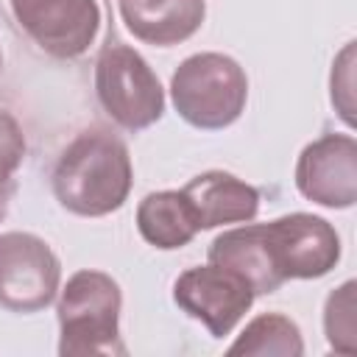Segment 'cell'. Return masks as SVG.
<instances>
[{
  "instance_id": "1",
  "label": "cell",
  "mask_w": 357,
  "mask_h": 357,
  "mask_svg": "<svg viewBox=\"0 0 357 357\" xmlns=\"http://www.w3.org/2000/svg\"><path fill=\"white\" fill-rule=\"evenodd\" d=\"M134 181L128 145L103 126L84 128L59 156L50 184L56 201L81 218L117 212Z\"/></svg>"
},
{
  "instance_id": "2",
  "label": "cell",
  "mask_w": 357,
  "mask_h": 357,
  "mask_svg": "<svg viewBox=\"0 0 357 357\" xmlns=\"http://www.w3.org/2000/svg\"><path fill=\"white\" fill-rule=\"evenodd\" d=\"M120 284L103 271H75L59 296V354H126L120 340Z\"/></svg>"
},
{
  "instance_id": "3",
  "label": "cell",
  "mask_w": 357,
  "mask_h": 357,
  "mask_svg": "<svg viewBox=\"0 0 357 357\" xmlns=\"http://www.w3.org/2000/svg\"><path fill=\"white\" fill-rule=\"evenodd\" d=\"M170 98L184 123L218 131L243 114L248 78L245 70L226 53H195L176 67L170 78Z\"/></svg>"
},
{
  "instance_id": "4",
  "label": "cell",
  "mask_w": 357,
  "mask_h": 357,
  "mask_svg": "<svg viewBox=\"0 0 357 357\" xmlns=\"http://www.w3.org/2000/svg\"><path fill=\"white\" fill-rule=\"evenodd\" d=\"M95 95L126 131H142L165 114V89L151 64L126 42L109 36L95 61Z\"/></svg>"
},
{
  "instance_id": "5",
  "label": "cell",
  "mask_w": 357,
  "mask_h": 357,
  "mask_svg": "<svg viewBox=\"0 0 357 357\" xmlns=\"http://www.w3.org/2000/svg\"><path fill=\"white\" fill-rule=\"evenodd\" d=\"M262 240L282 284L290 279H321L340 262L335 226L310 212H290L262 223Z\"/></svg>"
},
{
  "instance_id": "6",
  "label": "cell",
  "mask_w": 357,
  "mask_h": 357,
  "mask_svg": "<svg viewBox=\"0 0 357 357\" xmlns=\"http://www.w3.org/2000/svg\"><path fill=\"white\" fill-rule=\"evenodd\" d=\"M61 284V262L31 231L0 234V307L8 312L45 310Z\"/></svg>"
},
{
  "instance_id": "7",
  "label": "cell",
  "mask_w": 357,
  "mask_h": 357,
  "mask_svg": "<svg viewBox=\"0 0 357 357\" xmlns=\"http://www.w3.org/2000/svg\"><path fill=\"white\" fill-rule=\"evenodd\" d=\"M251 284L223 265H195L173 282V301L181 312L201 321L212 337H226L254 304Z\"/></svg>"
},
{
  "instance_id": "8",
  "label": "cell",
  "mask_w": 357,
  "mask_h": 357,
  "mask_svg": "<svg viewBox=\"0 0 357 357\" xmlns=\"http://www.w3.org/2000/svg\"><path fill=\"white\" fill-rule=\"evenodd\" d=\"M17 25L53 59H78L100 28L98 0H11Z\"/></svg>"
},
{
  "instance_id": "9",
  "label": "cell",
  "mask_w": 357,
  "mask_h": 357,
  "mask_svg": "<svg viewBox=\"0 0 357 357\" xmlns=\"http://www.w3.org/2000/svg\"><path fill=\"white\" fill-rule=\"evenodd\" d=\"M298 192L326 209H349L357 201V139L351 134H324L310 142L296 162Z\"/></svg>"
},
{
  "instance_id": "10",
  "label": "cell",
  "mask_w": 357,
  "mask_h": 357,
  "mask_svg": "<svg viewBox=\"0 0 357 357\" xmlns=\"http://www.w3.org/2000/svg\"><path fill=\"white\" fill-rule=\"evenodd\" d=\"M181 192L187 195L201 231L226 223H248L259 212V190L226 170H206L190 178Z\"/></svg>"
},
{
  "instance_id": "11",
  "label": "cell",
  "mask_w": 357,
  "mask_h": 357,
  "mask_svg": "<svg viewBox=\"0 0 357 357\" xmlns=\"http://www.w3.org/2000/svg\"><path fill=\"white\" fill-rule=\"evenodd\" d=\"M120 17L134 39L173 47L204 25L206 0H120Z\"/></svg>"
},
{
  "instance_id": "12",
  "label": "cell",
  "mask_w": 357,
  "mask_h": 357,
  "mask_svg": "<svg viewBox=\"0 0 357 357\" xmlns=\"http://www.w3.org/2000/svg\"><path fill=\"white\" fill-rule=\"evenodd\" d=\"M209 262L223 265L234 273H240L254 296H271L282 287V279L273 273L268 251H265V240H262V223H245L237 229H229L223 234H218L209 243Z\"/></svg>"
},
{
  "instance_id": "13",
  "label": "cell",
  "mask_w": 357,
  "mask_h": 357,
  "mask_svg": "<svg viewBox=\"0 0 357 357\" xmlns=\"http://www.w3.org/2000/svg\"><path fill=\"white\" fill-rule=\"evenodd\" d=\"M137 229L142 240L159 251L184 248L201 229L181 190L148 192L137 206Z\"/></svg>"
},
{
  "instance_id": "14",
  "label": "cell",
  "mask_w": 357,
  "mask_h": 357,
  "mask_svg": "<svg viewBox=\"0 0 357 357\" xmlns=\"http://www.w3.org/2000/svg\"><path fill=\"white\" fill-rule=\"evenodd\" d=\"M229 354H254V357H298L304 354L301 329L282 312H262L245 324L237 340L229 346Z\"/></svg>"
},
{
  "instance_id": "15",
  "label": "cell",
  "mask_w": 357,
  "mask_h": 357,
  "mask_svg": "<svg viewBox=\"0 0 357 357\" xmlns=\"http://www.w3.org/2000/svg\"><path fill=\"white\" fill-rule=\"evenodd\" d=\"M354 282H343L337 290L326 296L324 304V332L329 340V349L340 354L357 351V324H354Z\"/></svg>"
},
{
  "instance_id": "16",
  "label": "cell",
  "mask_w": 357,
  "mask_h": 357,
  "mask_svg": "<svg viewBox=\"0 0 357 357\" xmlns=\"http://www.w3.org/2000/svg\"><path fill=\"white\" fill-rule=\"evenodd\" d=\"M25 156V137L20 123L0 109V187H11V178Z\"/></svg>"
},
{
  "instance_id": "17",
  "label": "cell",
  "mask_w": 357,
  "mask_h": 357,
  "mask_svg": "<svg viewBox=\"0 0 357 357\" xmlns=\"http://www.w3.org/2000/svg\"><path fill=\"white\" fill-rule=\"evenodd\" d=\"M11 192H14V184H11V187H0V220H3V218H6V212H8Z\"/></svg>"
},
{
  "instance_id": "18",
  "label": "cell",
  "mask_w": 357,
  "mask_h": 357,
  "mask_svg": "<svg viewBox=\"0 0 357 357\" xmlns=\"http://www.w3.org/2000/svg\"><path fill=\"white\" fill-rule=\"evenodd\" d=\"M0 67H3V50H0Z\"/></svg>"
}]
</instances>
